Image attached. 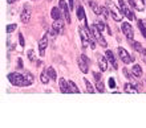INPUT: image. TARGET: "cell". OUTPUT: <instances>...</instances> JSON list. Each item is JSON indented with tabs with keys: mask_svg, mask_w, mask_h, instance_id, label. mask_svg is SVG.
<instances>
[{
	"mask_svg": "<svg viewBox=\"0 0 146 128\" xmlns=\"http://www.w3.org/2000/svg\"><path fill=\"white\" fill-rule=\"evenodd\" d=\"M78 33H80L81 42H82L84 48H88V46H90L92 49L96 48V44H94V41L92 38L93 34L90 32V29H88V28H78Z\"/></svg>",
	"mask_w": 146,
	"mask_h": 128,
	"instance_id": "obj_1",
	"label": "cell"
},
{
	"mask_svg": "<svg viewBox=\"0 0 146 128\" xmlns=\"http://www.w3.org/2000/svg\"><path fill=\"white\" fill-rule=\"evenodd\" d=\"M8 81L16 87H27L31 86V83L28 82L24 74H20V73H11L8 74Z\"/></svg>",
	"mask_w": 146,
	"mask_h": 128,
	"instance_id": "obj_2",
	"label": "cell"
},
{
	"mask_svg": "<svg viewBox=\"0 0 146 128\" xmlns=\"http://www.w3.org/2000/svg\"><path fill=\"white\" fill-rule=\"evenodd\" d=\"M106 8L109 9V13H110L111 19L114 20V21H122V12H121V9L119 8H117V5H115L111 0H106Z\"/></svg>",
	"mask_w": 146,
	"mask_h": 128,
	"instance_id": "obj_3",
	"label": "cell"
},
{
	"mask_svg": "<svg viewBox=\"0 0 146 128\" xmlns=\"http://www.w3.org/2000/svg\"><path fill=\"white\" fill-rule=\"evenodd\" d=\"M90 32H92L93 37L97 40V42L100 44L101 46H104V48H106V45H108V42L105 41L104 36H102V33H101V30L97 28L96 25H90Z\"/></svg>",
	"mask_w": 146,
	"mask_h": 128,
	"instance_id": "obj_4",
	"label": "cell"
},
{
	"mask_svg": "<svg viewBox=\"0 0 146 128\" xmlns=\"http://www.w3.org/2000/svg\"><path fill=\"white\" fill-rule=\"evenodd\" d=\"M118 7H119V9H121V12L126 16L127 19L134 20V13L130 11V8L127 7V4L125 3V0H118Z\"/></svg>",
	"mask_w": 146,
	"mask_h": 128,
	"instance_id": "obj_5",
	"label": "cell"
},
{
	"mask_svg": "<svg viewBox=\"0 0 146 128\" xmlns=\"http://www.w3.org/2000/svg\"><path fill=\"white\" fill-rule=\"evenodd\" d=\"M117 52H118V56H119V58H121V61H122L123 64H130V62L134 61V57L130 56V54L127 53V50L123 49V48H121V46L117 49Z\"/></svg>",
	"mask_w": 146,
	"mask_h": 128,
	"instance_id": "obj_6",
	"label": "cell"
},
{
	"mask_svg": "<svg viewBox=\"0 0 146 128\" xmlns=\"http://www.w3.org/2000/svg\"><path fill=\"white\" fill-rule=\"evenodd\" d=\"M60 9L62 11V13H64V17H65V20L68 21V24H70V7H68V4H66L65 0H60Z\"/></svg>",
	"mask_w": 146,
	"mask_h": 128,
	"instance_id": "obj_7",
	"label": "cell"
},
{
	"mask_svg": "<svg viewBox=\"0 0 146 128\" xmlns=\"http://www.w3.org/2000/svg\"><path fill=\"white\" fill-rule=\"evenodd\" d=\"M20 20L24 24L29 23V20H31V8H29V5H24L23 11H21V15H20Z\"/></svg>",
	"mask_w": 146,
	"mask_h": 128,
	"instance_id": "obj_8",
	"label": "cell"
},
{
	"mask_svg": "<svg viewBox=\"0 0 146 128\" xmlns=\"http://www.w3.org/2000/svg\"><path fill=\"white\" fill-rule=\"evenodd\" d=\"M122 32L127 40H133L134 38V32H133V28H131V25L129 23H122Z\"/></svg>",
	"mask_w": 146,
	"mask_h": 128,
	"instance_id": "obj_9",
	"label": "cell"
},
{
	"mask_svg": "<svg viewBox=\"0 0 146 128\" xmlns=\"http://www.w3.org/2000/svg\"><path fill=\"white\" fill-rule=\"evenodd\" d=\"M46 46H48V36L46 34H44L42 36V38L40 40V42H38V50H40V56L44 57L45 56V49H46Z\"/></svg>",
	"mask_w": 146,
	"mask_h": 128,
	"instance_id": "obj_10",
	"label": "cell"
},
{
	"mask_svg": "<svg viewBox=\"0 0 146 128\" xmlns=\"http://www.w3.org/2000/svg\"><path fill=\"white\" fill-rule=\"evenodd\" d=\"M52 29H53L54 34H61L62 30H64V23L60 20H54L53 24H52Z\"/></svg>",
	"mask_w": 146,
	"mask_h": 128,
	"instance_id": "obj_11",
	"label": "cell"
},
{
	"mask_svg": "<svg viewBox=\"0 0 146 128\" xmlns=\"http://www.w3.org/2000/svg\"><path fill=\"white\" fill-rule=\"evenodd\" d=\"M97 62H98V68L101 72H106L108 70V58L104 56H97Z\"/></svg>",
	"mask_w": 146,
	"mask_h": 128,
	"instance_id": "obj_12",
	"label": "cell"
},
{
	"mask_svg": "<svg viewBox=\"0 0 146 128\" xmlns=\"http://www.w3.org/2000/svg\"><path fill=\"white\" fill-rule=\"evenodd\" d=\"M58 86H60V90H61L62 94H69L70 90H69V83L66 82L64 78H60L58 79Z\"/></svg>",
	"mask_w": 146,
	"mask_h": 128,
	"instance_id": "obj_13",
	"label": "cell"
},
{
	"mask_svg": "<svg viewBox=\"0 0 146 128\" xmlns=\"http://www.w3.org/2000/svg\"><path fill=\"white\" fill-rule=\"evenodd\" d=\"M105 57L108 58V61L111 64V66H113V69H118V65H117V61H115L114 58V54H113V52L111 50H106L105 52Z\"/></svg>",
	"mask_w": 146,
	"mask_h": 128,
	"instance_id": "obj_14",
	"label": "cell"
},
{
	"mask_svg": "<svg viewBox=\"0 0 146 128\" xmlns=\"http://www.w3.org/2000/svg\"><path fill=\"white\" fill-rule=\"evenodd\" d=\"M77 64H78V68H80V70L84 74H86L88 73V69H89V65H88V62L82 58V57L80 56V58H78V61H77Z\"/></svg>",
	"mask_w": 146,
	"mask_h": 128,
	"instance_id": "obj_15",
	"label": "cell"
},
{
	"mask_svg": "<svg viewBox=\"0 0 146 128\" xmlns=\"http://www.w3.org/2000/svg\"><path fill=\"white\" fill-rule=\"evenodd\" d=\"M129 3L137 11H143V3H145L143 0H129Z\"/></svg>",
	"mask_w": 146,
	"mask_h": 128,
	"instance_id": "obj_16",
	"label": "cell"
},
{
	"mask_svg": "<svg viewBox=\"0 0 146 128\" xmlns=\"http://www.w3.org/2000/svg\"><path fill=\"white\" fill-rule=\"evenodd\" d=\"M123 91H125L126 94H138V90H137L131 83H126L125 87H123Z\"/></svg>",
	"mask_w": 146,
	"mask_h": 128,
	"instance_id": "obj_17",
	"label": "cell"
},
{
	"mask_svg": "<svg viewBox=\"0 0 146 128\" xmlns=\"http://www.w3.org/2000/svg\"><path fill=\"white\" fill-rule=\"evenodd\" d=\"M50 16H52V19L53 20H60V17H61V11H60V8H57V7L52 8Z\"/></svg>",
	"mask_w": 146,
	"mask_h": 128,
	"instance_id": "obj_18",
	"label": "cell"
},
{
	"mask_svg": "<svg viewBox=\"0 0 146 128\" xmlns=\"http://www.w3.org/2000/svg\"><path fill=\"white\" fill-rule=\"evenodd\" d=\"M77 17H78V20H86V17H85V11H84V8H82V5H80V4H78V5H77Z\"/></svg>",
	"mask_w": 146,
	"mask_h": 128,
	"instance_id": "obj_19",
	"label": "cell"
},
{
	"mask_svg": "<svg viewBox=\"0 0 146 128\" xmlns=\"http://www.w3.org/2000/svg\"><path fill=\"white\" fill-rule=\"evenodd\" d=\"M129 44H130L131 46H133V49L135 50V52H138V53H142V46H141V44L137 41H134V40H129Z\"/></svg>",
	"mask_w": 146,
	"mask_h": 128,
	"instance_id": "obj_20",
	"label": "cell"
},
{
	"mask_svg": "<svg viewBox=\"0 0 146 128\" xmlns=\"http://www.w3.org/2000/svg\"><path fill=\"white\" fill-rule=\"evenodd\" d=\"M49 74H48V72H46V69L44 70V72L40 74V81H41V83H44V85H48V82H49Z\"/></svg>",
	"mask_w": 146,
	"mask_h": 128,
	"instance_id": "obj_21",
	"label": "cell"
},
{
	"mask_svg": "<svg viewBox=\"0 0 146 128\" xmlns=\"http://www.w3.org/2000/svg\"><path fill=\"white\" fill-rule=\"evenodd\" d=\"M88 3H89V5L92 7L93 12H94L96 15H101V7H98V5H97L96 1H93V0H89Z\"/></svg>",
	"mask_w": 146,
	"mask_h": 128,
	"instance_id": "obj_22",
	"label": "cell"
},
{
	"mask_svg": "<svg viewBox=\"0 0 146 128\" xmlns=\"http://www.w3.org/2000/svg\"><path fill=\"white\" fill-rule=\"evenodd\" d=\"M84 83H85V87H86V91H88L89 94H94L96 93V90H94V87H93V85L90 82H89L86 78H84Z\"/></svg>",
	"mask_w": 146,
	"mask_h": 128,
	"instance_id": "obj_23",
	"label": "cell"
},
{
	"mask_svg": "<svg viewBox=\"0 0 146 128\" xmlns=\"http://www.w3.org/2000/svg\"><path fill=\"white\" fill-rule=\"evenodd\" d=\"M69 90H70V93H72V94H80V89H78V87H77V85L74 82H73V81H69Z\"/></svg>",
	"mask_w": 146,
	"mask_h": 128,
	"instance_id": "obj_24",
	"label": "cell"
},
{
	"mask_svg": "<svg viewBox=\"0 0 146 128\" xmlns=\"http://www.w3.org/2000/svg\"><path fill=\"white\" fill-rule=\"evenodd\" d=\"M131 72H133V74H134L135 77H141V75H142V68H141L138 64H135L134 66H133Z\"/></svg>",
	"mask_w": 146,
	"mask_h": 128,
	"instance_id": "obj_25",
	"label": "cell"
},
{
	"mask_svg": "<svg viewBox=\"0 0 146 128\" xmlns=\"http://www.w3.org/2000/svg\"><path fill=\"white\" fill-rule=\"evenodd\" d=\"M145 24L142 23V20H139L138 21V28H139V30H141V33H142V36L146 38V28H145Z\"/></svg>",
	"mask_w": 146,
	"mask_h": 128,
	"instance_id": "obj_26",
	"label": "cell"
},
{
	"mask_svg": "<svg viewBox=\"0 0 146 128\" xmlns=\"http://www.w3.org/2000/svg\"><path fill=\"white\" fill-rule=\"evenodd\" d=\"M96 87H97V91H98V93H104V91H105V87H104V83H102V81H97Z\"/></svg>",
	"mask_w": 146,
	"mask_h": 128,
	"instance_id": "obj_27",
	"label": "cell"
},
{
	"mask_svg": "<svg viewBox=\"0 0 146 128\" xmlns=\"http://www.w3.org/2000/svg\"><path fill=\"white\" fill-rule=\"evenodd\" d=\"M46 72H48V74H49V77L52 79H56V78H57V75H56V72H54L53 68H48V69H46Z\"/></svg>",
	"mask_w": 146,
	"mask_h": 128,
	"instance_id": "obj_28",
	"label": "cell"
},
{
	"mask_svg": "<svg viewBox=\"0 0 146 128\" xmlns=\"http://www.w3.org/2000/svg\"><path fill=\"white\" fill-rule=\"evenodd\" d=\"M16 29H17V25H16V24H9V25H7L8 33H12V32H15Z\"/></svg>",
	"mask_w": 146,
	"mask_h": 128,
	"instance_id": "obj_29",
	"label": "cell"
},
{
	"mask_svg": "<svg viewBox=\"0 0 146 128\" xmlns=\"http://www.w3.org/2000/svg\"><path fill=\"white\" fill-rule=\"evenodd\" d=\"M24 77H25V79H27V81H28L29 83H31V85L33 83V75H32V74H31L29 72L25 73V74H24Z\"/></svg>",
	"mask_w": 146,
	"mask_h": 128,
	"instance_id": "obj_30",
	"label": "cell"
},
{
	"mask_svg": "<svg viewBox=\"0 0 146 128\" xmlns=\"http://www.w3.org/2000/svg\"><path fill=\"white\" fill-rule=\"evenodd\" d=\"M28 58H29V60L32 61V62H35L36 61V57H35V52H33V50H28Z\"/></svg>",
	"mask_w": 146,
	"mask_h": 128,
	"instance_id": "obj_31",
	"label": "cell"
},
{
	"mask_svg": "<svg viewBox=\"0 0 146 128\" xmlns=\"http://www.w3.org/2000/svg\"><path fill=\"white\" fill-rule=\"evenodd\" d=\"M108 83H109V87H110V89H114V87H115V79L113 78V77H110V78H109Z\"/></svg>",
	"mask_w": 146,
	"mask_h": 128,
	"instance_id": "obj_32",
	"label": "cell"
},
{
	"mask_svg": "<svg viewBox=\"0 0 146 128\" xmlns=\"http://www.w3.org/2000/svg\"><path fill=\"white\" fill-rule=\"evenodd\" d=\"M94 25H96L97 28H98V29L101 30V32H102V30H104V24H102V21H97V23L94 24Z\"/></svg>",
	"mask_w": 146,
	"mask_h": 128,
	"instance_id": "obj_33",
	"label": "cell"
},
{
	"mask_svg": "<svg viewBox=\"0 0 146 128\" xmlns=\"http://www.w3.org/2000/svg\"><path fill=\"white\" fill-rule=\"evenodd\" d=\"M19 42H20V45H21V46L25 45V42H24V37H23V34H21V33L19 34Z\"/></svg>",
	"mask_w": 146,
	"mask_h": 128,
	"instance_id": "obj_34",
	"label": "cell"
},
{
	"mask_svg": "<svg viewBox=\"0 0 146 128\" xmlns=\"http://www.w3.org/2000/svg\"><path fill=\"white\" fill-rule=\"evenodd\" d=\"M93 77H94V78H96V81H101V74L100 73H93Z\"/></svg>",
	"mask_w": 146,
	"mask_h": 128,
	"instance_id": "obj_35",
	"label": "cell"
},
{
	"mask_svg": "<svg viewBox=\"0 0 146 128\" xmlns=\"http://www.w3.org/2000/svg\"><path fill=\"white\" fill-rule=\"evenodd\" d=\"M141 57H142V61L146 64V49L142 50V53H141Z\"/></svg>",
	"mask_w": 146,
	"mask_h": 128,
	"instance_id": "obj_36",
	"label": "cell"
},
{
	"mask_svg": "<svg viewBox=\"0 0 146 128\" xmlns=\"http://www.w3.org/2000/svg\"><path fill=\"white\" fill-rule=\"evenodd\" d=\"M123 74H125V77H126V78H131L130 74H129V72H127L126 69H123Z\"/></svg>",
	"mask_w": 146,
	"mask_h": 128,
	"instance_id": "obj_37",
	"label": "cell"
},
{
	"mask_svg": "<svg viewBox=\"0 0 146 128\" xmlns=\"http://www.w3.org/2000/svg\"><path fill=\"white\" fill-rule=\"evenodd\" d=\"M73 1H74V0H68V3H69L70 9H73Z\"/></svg>",
	"mask_w": 146,
	"mask_h": 128,
	"instance_id": "obj_38",
	"label": "cell"
},
{
	"mask_svg": "<svg viewBox=\"0 0 146 128\" xmlns=\"http://www.w3.org/2000/svg\"><path fill=\"white\" fill-rule=\"evenodd\" d=\"M13 1H16V0H7V3H8V4H12Z\"/></svg>",
	"mask_w": 146,
	"mask_h": 128,
	"instance_id": "obj_39",
	"label": "cell"
},
{
	"mask_svg": "<svg viewBox=\"0 0 146 128\" xmlns=\"http://www.w3.org/2000/svg\"><path fill=\"white\" fill-rule=\"evenodd\" d=\"M143 24H145V25H146V19H145V20H143Z\"/></svg>",
	"mask_w": 146,
	"mask_h": 128,
	"instance_id": "obj_40",
	"label": "cell"
},
{
	"mask_svg": "<svg viewBox=\"0 0 146 128\" xmlns=\"http://www.w3.org/2000/svg\"><path fill=\"white\" fill-rule=\"evenodd\" d=\"M48 1H52V0H48Z\"/></svg>",
	"mask_w": 146,
	"mask_h": 128,
	"instance_id": "obj_41",
	"label": "cell"
}]
</instances>
